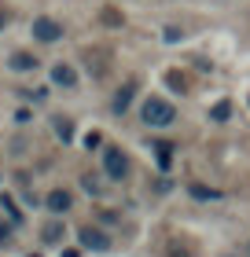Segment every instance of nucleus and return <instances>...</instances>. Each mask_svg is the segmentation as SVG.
<instances>
[{
  "label": "nucleus",
  "mask_w": 250,
  "mask_h": 257,
  "mask_svg": "<svg viewBox=\"0 0 250 257\" xmlns=\"http://www.w3.org/2000/svg\"><path fill=\"white\" fill-rule=\"evenodd\" d=\"M140 118H144V125H151V128H165V125H173L177 107L170 99H162V96H151V99H144V107H140Z\"/></svg>",
  "instance_id": "obj_1"
},
{
  "label": "nucleus",
  "mask_w": 250,
  "mask_h": 257,
  "mask_svg": "<svg viewBox=\"0 0 250 257\" xmlns=\"http://www.w3.org/2000/svg\"><path fill=\"white\" fill-rule=\"evenodd\" d=\"M103 173L111 180H125L129 177V155L122 147H107L103 151Z\"/></svg>",
  "instance_id": "obj_2"
},
{
  "label": "nucleus",
  "mask_w": 250,
  "mask_h": 257,
  "mask_svg": "<svg viewBox=\"0 0 250 257\" xmlns=\"http://www.w3.org/2000/svg\"><path fill=\"white\" fill-rule=\"evenodd\" d=\"M33 41H41V44H55V41H63V26H59L55 19H37L33 22Z\"/></svg>",
  "instance_id": "obj_3"
},
{
  "label": "nucleus",
  "mask_w": 250,
  "mask_h": 257,
  "mask_svg": "<svg viewBox=\"0 0 250 257\" xmlns=\"http://www.w3.org/2000/svg\"><path fill=\"white\" fill-rule=\"evenodd\" d=\"M77 242H81V246H89V250H111V239H107L100 228H92V224L77 228Z\"/></svg>",
  "instance_id": "obj_4"
},
{
  "label": "nucleus",
  "mask_w": 250,
  "mask_h": 257,
  "mask_svg": "<svg viewBox=\"0 0 250 257\" xmlns=\"http://www.w3.org/2000/svg\"><path fill=\"white\" fill-rule=\"evenodd\" d=\"M44 206H48V213H66V209L74 206V195H70L66 188H55V191H48Z\"/></svg>",
  "instance_id": "obj_5"
},
{
  "label": "nucleus",
  "mask_w": 250,
  "mask_h": 257,
  "mask_svg": "<svg viewBox=\"0 0 250 257\" xmlns=\"http://www.w3.org/2000/svg\"><path fill=\"white\" fill-rule=\"evenodd\" d=\"M133 96H136V81H125V85L114 92L111 110H114V114H125V110H129V103H133Z\"/></svg>",
  "instance_id": "obj_6"
},
{
  "label": "nucleus",
  "mask_w": 250,
  "mask_h": 257,
  "mask_svg": "<svg viewBox=\"0 0 250 257\" xmlns=\"http://www.w3.org/2000/svg\"><path fill=\"white\" fill-rule=\"evenodd\" d=\"M52 81H55L59 88H74L77 85V70L70 66V63H55L52 66Z\"/></svg>",
  "instance_id": "obj_7"
},
{
  "label": "nucleus",
  "mask_w": 250,
  "mask_h": 257,
  "mask_svg": "<svg viewBox=\"0 0 250 257\" xmlns=\"http://www.w3.org/2000/svg\"><path fill=\"white\" fill-rule=\"evenodd\" d=\"M11 70H15V74H30V70H37V59H33L30 52H15L11 55Z\"/></svg>",
  "instance_id": "obj_8"
},
{
  "label": "nucleus",
  "mask_w": 250,
  "mask_h": 257,
  "mask_svg": "<svg viewBox=\"0 0 250 257\" xmlns=\"http://www.w3.org/2000/svg\"><path fill=\"white\" fill-rule=\"evenodd\" d=\"M41 239L44 242H59L63 239V224H59V220H48V224L41 228Z\"/></svg>",
  "instance_id": "obj_9"
},
{
  "label": "nucleus",
  "mask_w": 250,
  "mask_h": 257,
  "mask_svg": "<svg viewBox=\"0 0 250 257\" xmlns=\"http://www.w3.org/2000/svg\"><path fill=\"white\" fill-rule=\"evenodd\" d=\"M154 155H158V169H170L173 166V147L170 144H154Z\"/></svg>",
  "instance_id": "obj_10"
},
{
  "label": "nucleus",
  "mask_w": 250,
  "mask_h": 257,
  "mask_svg": "<svg viewBox=\"0 0 250 257\" xmlns=\"http://www.w3.org/2000/svg\"><path fill=\"white\" fill-rule=\"evenodd\" d=\"M55 133H59L63 144H70V140H74V125H70L66 118H55Z\"/></svg>",
  "instance_id": "obj_11"
},
{
  "label": "nucleus",
  "mask_w": 250,
  "mask_h": 257,
  "mask_svg": "<svg viewBox=\"0 0 250 257\" xmlns=\"http://www.w3.org/2000/svg\"><path fill=\"white\" fill-rule=\"evenodd\" d=\"M228 114H232V103H228V99H221L217 107L210 110V118H213V121H228Z\"/></svg>",
  "instance_id": "obj_12"
},
{
  "label": "nucleus",
  "mask_w": 250,
  "mask_h": 257,
  "mask_svg": "<svg viewBox=\"0 0 250 257\" xmlns=\"http://www.w3.org/2000/svg\"><path fill=\"white\" fill-rule=\"evenodd\" d=\"M192 195H195V198H210V202H213V198H221V191L206 188V184H192Z\"/></svg>",
  "instance_id": "obj_13"
},
{
  "label": "nucleus",
  "mask_w": 250,
  "mask_h": 257,
  "mask_svg": "<svg viewBox=\"0 0 250 257\" xmlns=\"http://www.w3.org/2000/svg\"><path fill=\"white\" fill-rule=\"evenodd\" d=\"M81 184H85V191H89V195H100V191H103V188H100V180L92 177V173H85V177H81Z\"/></svg>",
  "instance_id": "obj_14"
},
{
  "label": "nucleus",
  "mask_w": 250,
  "mask_h": 257,
  "mask_svg": "<svg viewBox=\"0 0 250 257\" xmlns=\"http://www.w3.org/2000/svg\"><path fill=\"white\" fill-rule=\"evenodd\" d=\"M0 202H4V209H8V213H11V220H22V217H19V209H15V202H11V198H8V195H4V198H0Z\"/></svg>",
  "instance_id": "obj_15"
},
{
  "label": "nucleus",
  "mask_w": 250,
  "mask_h": 257,
  "mask_svg": "<svg viewBox=\"0 0 250 257\" xmlns=\"http://www.w3.org/2000/svg\"><path fill=\"white\" fill-rule=\"evenodd\" d=\"M170 85H173L177 92H184V77H181V74H170Z\"/></svg>",
  "instance_id": "obj_16"
},
{
  "label": "nucleus",
  "mask_w": 250,
  "mask_h": 257,
  "mask_svg": "<svg viewBox=\"0 0 250 257\" xmlns=\"http://www.w3.org/2000/svg\"><path fill=\"white\" fill-rule=\"evenodd\" d=\"M85 147H100V133H89L85 136Z\"/></svg>",
  "instance_id": "obj_17"
},
{
  "label": "nucleus",
  "mask_w": 250,
  "mask_h": 257,
  "mask_svg": "<svg viewBox=\"0 0 250 257\" xmlns=\"http://www.w3.org/2000/svg\"><path fill=\"white\" fill-rule=\"evenodd\" d=\"M8 239V224H0V242H4Z\"/></svg>",
  "instance_id": "obj_18"
},
{
  "label": "nucleus",
  "mask_w": 250,
  "mask_h": 257,
  "mask_svg": "<svg viewBox=\"0 0 250 257\" xmlns=\"http://www.w3.org/2000/svg\"><path fill=\"white\" fill-rule=\"evenodd\" d=\"M63 257H81V253L77 250H63Z\"/></svg>",
  "instance_id": "obj_19"
},
{
  "label": "nucleus",
  "mask_w": 250,
  "mask_h": 257,
  "mask_svg": "<svg viewBox=\"0 0 250 257\" xmlns=\"http://www.w3.org/2000/svg\"><path fill=\"white\" fill-rule=\"evenodd\" d=\"M8 26V15H4V11H0V30H4Z\"/></svg>",
  "instance_id": "obj_20"
}]
</instances>
